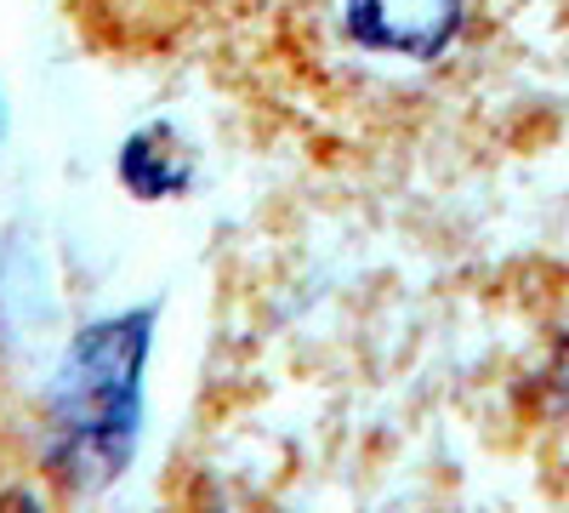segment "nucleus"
Wrapping results in <instances>:
<instances>
[{"label":"nucleus","mask_w":569,"mask_h":513,"mask_svg":"<svg viewBox=\"0 0 569 513\" xmlns=\"http://www.w3.org/2000/svg\"><path fill=\"white\" fill-rule=\"evenodd\" d=\"M525 0H251L222 46L240 103L325 166L427 155L496 86Z\"/></svg>","instance_id":"nucleus-1"},{"label":"nucleus","mask_w":569,"mask_h":513,"mask_svg":"<svg viewBox=\"0 0 569 513\" xmlns=\"http://www.w3.org/2000/svg\"><path fill=\"white\" fill-rule=\"evenodd\" d=\"M251 0H63L80 40L120 63L177 58L200 40H222Z\"/></svg>","instance_id":"nucleus-2"}]
</instances>
